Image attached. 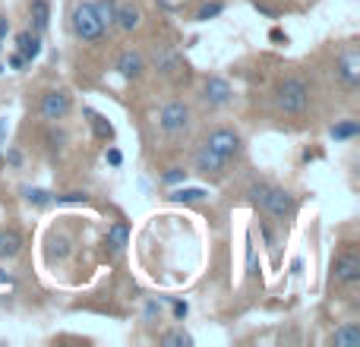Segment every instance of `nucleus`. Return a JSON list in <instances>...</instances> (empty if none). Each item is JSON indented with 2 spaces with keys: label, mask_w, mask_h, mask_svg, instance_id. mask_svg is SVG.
<instances>
[{
  "label": "nucleus",
  "mask_w": 360,
  "mask_h": 347,
  "mask_svg": "<svg viewBox=\"0 0 360 347\" xmlns=\"http://www.w3.org/2000/svg\"><path fill=\"white\" fill-rule=\"evenodd\" d=\"M275 105L285 114H304L307 105H310V89H307V82L297 79V76L285 79L278 86V92H275Z\"/></svg>",
  "instance_id": "f257e3e1"
},
{
  "label": "nucleus",
  "mask_w": 360,
  "mask_h": 347,
  "mask_svg": "<svg viewBox=\"0 0 360 347\" xmlns=\"http://www.w3.org/2000/svg\"><path fill=\"white\" fill-rule=\"evenodd\" d=\"M73 32L82 38V41H98L105 35V22L95 13V4H79L73 10Z\"/></svg>",
  "instance_id": "f03ea898"
},
{
  "label": "nucleus",
  "mask_w": 360,
  "mask_h": 347,
  "mask_svg": "<svg viewBox=\"0 0 360 347\" xmlns=\"http://www.w3.org/2000/svg\"><path fill=\"white\" fill-rule=\"evenodd\" d=\"M205 145H209L215 155H221L224 162H231L234 155H240V136H237L234 130H212L209 139H205Z\"/></svg>",
  "instance_id": "7ed1b4c3"
},
{
  "label": "nucleus",
  "mask_w": 360,
  "mask_h": 347,
  "mask_svg": "<svg viewBox=\"0 0 360 347\" xmlns=\"http://www.w3.org/2000/svg\"><path fill=\"white\" fill-rule=\"evenodd\" d=\"M186 124H190V107L184 105V101H171V105L162 107V117H158V126H162L165 133H180L186 130Z\"/></svg>",
  "instance_id": "20e7f679"
},
{
  "label": "nucleus",
  "mask_w": 360,
  "mask_h": 347,
  "mask_svg": "<svg viewBox=\"0 0 360 347\" xmlns=\"http://www.w3.org/2000/svg\"><path fill=\"white\" fill-rule=\"evenodd\" d=\"M262 209H266L272 218L285 221V218L294 211V199H291V192L281 190V186H269V190H266V199H262Z\"/></svg>",
  "instance_id": "39448f33"
},
{
  "label": "nucleus",
  "mask_w": 360,
  "mask_h": 347,
  "mask_svg": "<svg viewBox=\"0 0 360 347\" xmlns=\"http://www.w3.org/2000/svg\"><path fill=\"white\" fill-rule=\"evenodd\" d=\"M335 281L345 287L357 284L360 281V256L354 253V249H348V253H342L335 259Z\"/></svg>",
  "instance_id": "423d86ee"
},
{
  "label": "nucleus",
  "mask_w": 360,
  "mask_h": 347,
  "mask_svg": "<svg viewBox=\"0 0 360 347\" xmlns=\"http://www.w3.org/2000/svg\"><path fill=\"white\" fill-rule=\"evenodd\" d=\"M70 111V95L60 92V89H54V92H48L41 98V117L44 120H63Z\"/></svg>",
  "instance_id": "0eeeda50"
},
{
  "label": "nucleus",
  "mask_w": 360,
  "mask_h": 347,
  "mask_svg": "<svg viewBox=\"0 0 360 347\" xmlns=\"http://www.w3.org/2000/svg\"><path fill=\"white\" fill-rule=\"evenodd\" d=\"M205 101H209V105H228L231 101V86L224 79H218V76H209V79H205Z\"/></svg>",
  "instance_id": "6e6552de"
},
{
  "label": "nucleus",
  "mask_w": 360,
  "mask_h": 347,
  "mask_svg": "<svg viewBox=\"0 0 360 347\" xmlns=\"http://www.w3.org/2000/svg\"><path fill=\"white\" fill-rule=\"evenodd\" d=\"M335 73L345 79V86H357V82H360V57L354 54V51H351V54H345L342 60H338Z\"/></svg>",
  "instance_id": "1a4fd4ad"
},
{
  "label": "nucleus",
  "mask_w": 360,
  "mask_h": 347,
  "mask_svg": "<svg viewBox=\"0 0 360 347\" xmlns=\"http://www.w3.org/2000/svg\"><path fill=\"white\" fill-rule=\"evenodd\" d=\"M114 22H117L124 32H133L139 22H143V13H139V6H133V4H120L117 13H114Z\"/></svg>",
  "instance_id": "9d476101"
},
{
  "label": "nucleus",
  "mask_w": 360,
  "mask_h": 347,
  "mask_svg": "<svg viewBox=\"0 0 360 347\" xmlns=\"http://www.w3.org/2000/svg\"><path fill=\"white\" fill-rule=\"evenodd\" d=\"M224 158L221 155H215V152L209 149V145H202V149L196 152V171H202V174H218L224 168Z\"/></svg>",
  "instance_id": "9b49d317"
},
{
  "label": "nucleus",
  "mask_w": 360,
  "mask_h": 347,
  "mask_svg": "<svg viewBox=\"0 0 360 347\" xmlns=\"http://www.w3.org/2000/svg\"><path fill=\"white\" fill-rule=\"evenodd\" d=\"M117 73L124 76V79H136V76L143 73V57H139L136 51H124L117 60Z\"/></svg>",
  "instance_id": "f8f14e48"
},
{
  "label": "nucleus",
  "mask_w": 360,
  "mask_h": 347,
  "mask_svg": "<svg viewBox=\"0 0 360 347\" xmlns=\"http://www.w3.org/2000/svg\"><path fill=\"white\" fill-rule=\"evenodd\" d=\"M329 341L335 347H360V329L354 322H348V325H342V329L332 332Z\"/></svg>",
  "instance_id": "ddd939ff"
},
{
  "label": "nucleus",
  "mask_w": 360,
  "mask_h": 347,
  "mask_svg": "<svg viewBox=\"0 0 360 347\" xmlns=\"http://www.w3.org/2000/svg\"><path fill=\"white\" fill-rule=\"evenodd\" d=\"M19 249H22V237H19L13 228L4 230V234H0V256H4V259H13Z\"/></svg>",
  "instance_id": "4468645a"
},
{
  "label": "nucleus",
  "mask_w": 360,
  "mask_h": 347,
  "mask_svg": "<svg viewBox=\"0 0 360 347\" xmlns=\"http://www.w3.org/2000/svg\"><path fill=\"white\" fill-rule=\"evenodd\" d=\"M19 44V54L25 57V60H35L38 54H41V41H38V35H32V32H22V35L16 38Z\"/></svg>",
  "instance_id": "2eb2a0df"
},
{
  "label": "nucleus",
  "mask_w": 360,
  "mask_h": 347,
  "mask_svg": "<svg viewBox=\"0 0 360 347\" xmlns=\"http://www.w3.org/2000/svg\"><path fill=\"white\" fill-rule=\"evenodd\" d=\"M32 22H35L38 32L48 29V22H51V6H48V0H32Z\"/></svg>",
  "instance_id": "dca6fc26"
},
{
  "label": "nucleus",
  "mask_w": 360,
  "mask_h": 347,
  "mask_svg": "<svg viewBox=\"0 0 360 347\" xmlns=\"http://www.w3.org/2000/svg\"><path fill=\"white\" fill-rule=\"evenodd\" d=\"M357 133H360V124H357V120H342V124H335V126L329 130V136L335 139V143H345V139H354Z\"/></svg>",
  "instance_id": "f3484780"
},
{
  "label": "nucleus",
  "mask_w": 360,
  "mask_h": 347,
  "mask_svg": "<svg viewBox=\"0 0 360 347\" xmlns=\"http://www.w3.org/2000/svg\"><path fill=\"white\" fill-rule=\"evenodd\" d=\"M89 114V120H92V130H95V136L98 139H105V143H111L114 139V126L108 124L105 117H101V114H95V111H86Z\"/></svg>",
  "instance_id": "a211bd4d"
},
{
  "label": "nucleus",
  "mask_w": 360,
  "mask_h": 347,
  "mask_svg": "<svg viewBox=\"0 0 360 347\" xmlns=\"http://www.w3.org/2000/svg\"><path fill=\"white\" fill-rule=\"evenodd\" d=\"M171 199L174 202H199V199H205V190H199V186H180V190L171 192Z\"/></svg>",
  "instance_id": "6ab92c4d"
},
{
  "label": "nucleus",
  "mask_w": 360,
  "mask_h": 347,
  "mask_svg": "<svg viewBox=\"0 0 360 347\" xmlns=\"http://www.w3.org/2000/svg\"><path fill=\"white\" fill-rule=\"evenodd\" d=\"M108 247H114V249H124L127 247V224H111L108 228Z\"/></svg>",
  "instance_id": "aec40b11"
},
{
  "label": "nucleus",
  "mask_w": 360,
  "mask_h": 347,
  "mask_svg": "<svg viewBox=\"0 0 360 347\" xmlns=\"http://www.w3.org/2000/svg\"><path fill=\"white\" fill-rule=\"evenodd\" d=\"M95 13H98V19L105 25H111L114 13H117V4H114V0H95Z\"/></svg>",
  "instance_id": "412c9836"
},
{
  "label": "nucleus",
  "mask_w": 360,
  "mask_h": 347,
  "mask_svg": "<svg viewBox=\"0 0 360 347\" xmlns=\"http://www.w3.org/2000/svg\"><path fill=\"white\" fill-rule=\"evenodd\" d=\"M221 10H224V4H221V0H215V4H205L202 10L196 13V19H202V22H205V19H215Z\"/></svg>",
  "instance_id": "4be33fe9"
},
{
  "label": "nucleus",
  "mask_w": 360,
  "mask_h": 347,
  "mask_svg": "<svg viewBox=\"0 0 360 347\" xmlns=\"http://www.w3.org/2000/svg\"><path fill=\"white\" fill-rule=\"evenodd\" d=\"M165 344H180V347H193V338L186 335V332H171V335L162 338Z\"/></svg>",
  "instance_id": "5701e85b"
},
{
  "label": "nucleus",
  "mask_w": 360,
  "mask_h": 347,
  "mask_svg": "<svg viewBox=\"0 0 360 347\" xmlns=\"http://www.w3.org/2000/svg\"><path fill=\"white\" fill-rule=\"evenodd\" d=\"M25 196H29L32 205H48V202H54V196H51L48 190H29Z\"/></svg>",
  "instance_id": "b1692460"
},
{
  "label": "nucleus",
  "mask_w": 360,
  "mask_h": 347,
  "mask_svg": "<svg viewBox=\"0 0 360 347\" xmlns=\"http://www.w3.org/2000/svg\"><path fill=\"white\" fill-rule=\"evenodd\" d=\"M184 177H186V171H184V168H171L168 174H165V183H180Z\"/></svg>",
  "instance_id": "393cba45"
},
{
  "label": "nucleus",
  "mask_w": 360,
  "mask_h": 347,
  "mask_svg": "<svg viewBox=\"0 0 360 347\" xmlns=\"http://www.w3.org/2000/svg\"><path fill=\"white\" fill-rule=\"evenodd\" d=\"M16 287V281H13V275H6V272H0V294H6V291H13Z\"/></svg>",
  "instance_id": "a878e982"
},
{
  "label": "nucleus",
  "mask_w": 360,
  "mask_h": 347,
  "mask_svg": "<svg viewBox=\"0 0 360 347\" xmlns=\"http://www.w3.org/2000/svg\"><path fill=\"white\" fill-rule=\"evenodd\" d=\"M25 63H29V60H25L22 54H13V57H10V67H13V70H22Z\"/></svg>",
  "instance_id": "bb28decb"
},
{
  "label": "nucleus",
  "mask_w": 360,
  "mask_h": 347,
  "mask_svg": "<svg viewBox=\"0 0 360 347\" xmlns=\"http://www.w3.org/2000/svg\"><path fill=\"white\" fill-rule=\"evenodd\" d=\"M82 192H70V196H57V202H82Z\"/></svg>",
  "instance_id": "cd10ccee"
},
{
  "label": "nucleus",
  "mask_w": 360,
  "mask_h": 347,
  "mask_svg": "<svg viewBox=\"0 0 360 347\" xmlns=\"http://www.w3.org/2000/svg\"><path fill=\"white\" fill-rule=\"evenodd\" d=\"M108 162H111V164H114V168H117V164H120V162H124V155H120V152H117V149H108Z\"/></svg>",
  "instance_id": "c85d7f7f"
},
{
  "label": "nucleus",
  "mask_w": 360,
  "mask_h": 347,
  "mask_svg": "<svg viewBox=\"0 0 360 347\" xmlns=\"http://www.w3.org/2000/svg\"><path fill=\"white\" fill-rule=\"evenodd\" d=\"M186 313H190V306H186V303H174V316L177 319H184Z\"/></svg>",
  "instance_id": "c756f323"
},
{
  "label": "nucleus",
  "mask_w": 360,
  "mask_h": 347,
  "mask_svg": "<svg viewBox=\"0 0 360 347\" xmlns=\"http://www.w3.org/2000/svg\"><path fill=\"white\" fill-rule=\"evenodd\" d=\"M162 4L168 6V10H174V6H180V4H184V0H162Z\"/></svg>",
  "instance_id": "7c9ffc66"
},
{
  "label": "nucleus",
  "mask_w": 360,
  "mask_h": 347,
  "mask_svg": "<svg viewBox=\"0 0 360 347\" xmlns=\"http://www.w3.org/2000/svg\"><path fill=\"white\" fill-rule=\"evenodd\" d=\"M0 133H4V120H0Z\"/></svg>",
  "instance_id": "2f4dec72"
}]
</instances>
